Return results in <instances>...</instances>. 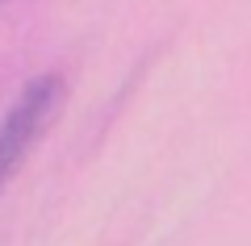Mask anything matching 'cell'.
Masks as SVG:
<instances>
[{
    "label": "cell",
    "instance_id": "1",
    "mask_svg": "<svg viewBox=\"0 0 251 246\" xmlns=\"http://www.w3.org/2000/svg\"><path fill=\"white\" fill-rule=\"evenodd\" d=\"M63 100H67V79H63V71H42L0 113V192L25 167L29 150L42 142V134L54 125Z\"/></svg>",
    "mask_w": 251,
    "mask_h": 246
}]
</instances>
